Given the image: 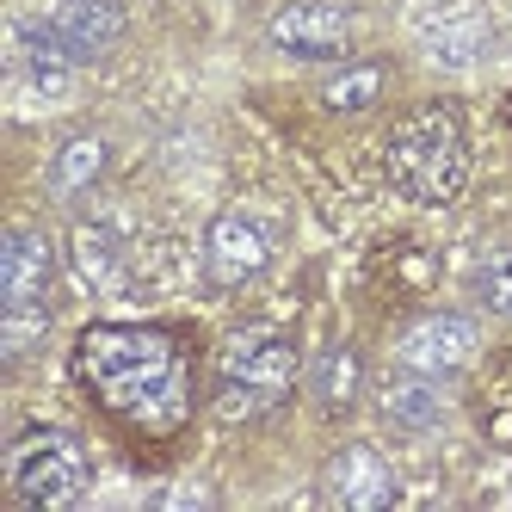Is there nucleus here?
Wrapping results in <instances>:
<instances>
[{
  "instance_id": "0eeeda50",
  "label": "nucleus",
  "mask_w": 512,
  "mask_h": 512,
  "mask_svg": "<svg viewBox=\"0 0 512 512\" xmlns=\"http://www.w3.org/2000/svg\"><path fill=\"white\" fill-rule=\"evenodd\" d=\"M266 38L284 56H303V62H340L358 44V13L346 0H284L272 13Z\"/></svg>"
},
{
  "instance_id": "dca6fc26",
  "label": "nucleus",
  "mask_w": 512,
  "mask_h": 512,
  "mask_svg": "<svg viewBox=\"0 0 512 512\" xmlns=\"http://www.w3.org/2000/svg\"><path fill=\"white\" fill-rule=\"evenodd\" d=\"M383 87H389L383 62H346L340 75L321 81V105L327 112H371V105L383 99Z\"/></svg>"
},
{
  "instance_id": "4468645a",
  "label": "nucleus",
  "mask_w": 512,
  "mask_h": 512,
  "mask_svg": "<svg viewBox=\"0 0 512 512\" xmlns=\"http://www.w3.org/2000/svg\"><path fill=\"white\" fill-rule=\"evenodd\" d=\"M19 56H25V68H31V81H38V87H62V81L81 68V62H75V50L62 44V31L50 25V13L19 25Z\"/></svg>"
},
{
  "instance_id": "7ed1b4c3",
  "label": "nucleus",
  "mask_w": 512,
  "mask_h": 512,
  "mask_svg": "<svg viewBox=\"0 0 512 512\" xmlns=\"http://www.w3.org/2000/svg\"><path fill=\"white\" fill-rule=\"evenodd\" d=\"M297 371H303V358L284 334L247 327L216 358V408H223V420H260L297 389Z\"/></svg>"
},
{
  "instance_id": "39448f33",
  "label": "nucleus",
  "mask_w": 512,
  "mask_h": 512,
  "mask_svg": "<svg viewBox=\"0 0 512 512\" xmlns=\"http://www.w3.org/2000/svg\"><path fill=\"white\" fill-rule=\"evenodd\" d=\"M7 482H13V494L25 506L62 512V506H75L87 494V451L56 426H31L7 451Z\"/></svg>"
},
{
  "instance_id": "423d86ee",
  "label": "nucleus",
  "mask_w": 512,
  "mask_h": 512,
  "mask_svg": "<svg viewBox=\"0 0 512 512\" xmlns=\"http://www.w3.org/2000/svg\"><path fill=\"white\" fill-rule=\"evenodd\" d=\"M272 247H278V235L260 210H223L204 229V278L216 290H241L272 266Z\"/></svg>"
},
{
  "instance_id": "9d476101",
  "label": "nucleus",
  "mask_w": 512,
  "mask_h": 512,
  "mask_svg": "<svg viewBox=\"0 0 512 512\" xmlns=\"http://www.w3.org/2000/svg\"><path fill=\"white\" fill-rule=\"evenodd\" d=\"M321 494L346 512H377V506L395 500V469L371 445H340L321 469Z\"/></svg>"
},
{
  "instance_id": "2eb2a0df",
  "label": "nucleus",
  "mask_w": 512,
  "mask_h": 512,
  "mask_svg": "<svg viewBox=\"0 0 512 512\" xmlns=\"http://www.w3.org/2000/svg\"><path fill=\"white\" fill-rule=\"evenodd\" d=\"M105 161H112V149H105L99 136H68L62 149H56V161H50V192L56 198L93 192L99 179H105Z\"/></svg>"
},
{
  "instance_id": "f8f14e48",
  "label": "nucleus",
  "mask_w": 512,
  "mask_h": 512,
  "mask_svg": "<svg viewBox=\"0 0 512 512\" xmlns=\"http://www.w3.org/2000/svg\"><path fill=\"white\" fill-rule=\"evenodd\" d=\"M50 25L75 50V62H99L124 38V0H50Z\"/></svg>"
},
{
  "instance_id": "ddd939ff",
  "label": "nucleus",
  "mask_w": 512,
  "mask_h": 512,
  "mask_svg": "<svg viewBox=\"0 0 512 512\" xmlns=\"http://www.w3.org/2000/svg\"><path fill=\"white\" fill-rule=\"evenodd\" d=\"M68 253H75V272H81L93 290H118V284H124V241H118L112 223L81 216V223L68 229Z\"/></svg>"
},
{
  "instance_id": "f03ea898",
  "label": "nucleus",
  "mask_w": 512,
  "mask_h": 512,
  "mask_svg": "<svg viewBox=\"0 0 512 512\" xmlns=\"http://www.w3.org/2000/svg\"><path fill=\"white\" fill-rule=\"evenodd\" d=\"M469 179V136L451 105H420L389 136V186L414 204H451Z\"/></svg>"
},
{
  "instance_id": "9b49d317",
  "label": "nucleus",
  "mask_w": 512,
  "mask_h": 512,
  "mask_svg": "<svg viewBox=\"0 0 512 512\" xmlns=\"http://www.w3.org/2000/svg\"><path fill=\"white\" fill-rule=\"evenodd\" d=\"M420 50L438 62V68H475L488 56V19L463 7V0H445L420 19Z\"/></svg>"
},
{
  "instance_id": "f3484780",
  "label": "nucleus",
  "mask_w": 512,
  "mask_h": 512,
  "mask_svg": "<svg viewBox=\"0 0 512 512\" xmlns=\"http://www.w3.org/2000/svg\"><path fill=\"white\" fill-rule=\"evenodd\" d=\"M358 389H364V364H358L352 346H334V352L315 364V401H321V408L334 414V420L358 401Z\"/></svg>"
},
{
  "instance_id": "f257e3e1",
  "label": "nucleus",
  "mask_w": 512,
  "mask_h": 512,
  "mask_svg": "<svg viewBox=\"0 0 512 512\" xmlns=\"http://www.w3.org/2000/svg\"><path fill=\"white\" fill-rule=\"evenodd\" d=\"M75 377L118 426L142 438H173L192 414V352L173 327H87L75 340Z\"/></svg>"
},
{
  "instance_id": "a211bd4d",
  "label": "nucleus",
  "mask_w": 512,
  "mask_h": 512,
  "mask_svg": "<svg viewBox=\"0 0 512 512\" xmlns=\"http://www.w3.org/2000/svg\"><path fill=\"white\" fill-rule=\"evenodd\" d=\"M469 284H475V303H482L488 315L512 321V247H488Z\"/></svg>"
},
{
  "instance_id": "1a4fd4ad",
  "label": "nucleus",
  "mask_w": 512,
  "mask_h": 512,
  "mask_svg": "<svg viewBox=\"0 0 512 512\" xmlns=\"http://www.w3.org/2000/svg\"><path fill=\"white\" fill-rule=\"evenodd\" d=\"M377 414L389 432H438L451 420V395H445V377H426V371H408V364H395V371L377 383Z\"/></svg>"
},
{
  "instance_id": "20e7f679",
  "label": "nucleus",
  "mask_w": 512,
  "mask_h": 512,
  "mask_svg": "<svg viewBox=\"0 0 512 512\" xmlns=\"http://www.w3.org/2000/svg\"><path fill=\"white\" fill-rule=\"evenodd\" d=\"M56 290V247L38 229H13L0 241V321H7V352L19 358L50 321Z\"/></svg>"
},
{
  "instance_id": "6e6552de",
  "label": "nucleus",
  "mask_w": 512,
  "mask_h": 512,
  "mask_svg": "<svg viewBox=\"0 0 512 512\" xmlns=\"http://www.w3.org/2000/svg\"><path fill=\"white\" fill-rule=\"evenodd\" d=\"M475 352H482V327H475V315H457V309H432V315L408 321L401 340H395V364L445 377V383L469 371Z\"/></svg>"
}]
</instances>
